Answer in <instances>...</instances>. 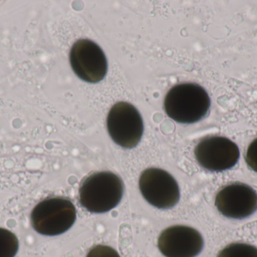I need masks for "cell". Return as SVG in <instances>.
Here are the masks:
<instances>
[{
    "mask_svg": "<svg viewBox=\"0 0 257 257\" xmlns=\"http://www.w3.org/2000/svg\"><path fill=\"white\" fill-rule=\"evenodd\" d=\"M211 100L206 91L196 83H181L172 87L166 95L164 110L175 122L193 124L207 116Z\"/></svg>",
    "mask_w": 257,
    "mask_h": 257,
    "instance_id": "obj_1",
    "label": "cell"
},
{
    "mask_svg": "<svg viewBox=\"0 0 257 257\" xmlns=\"http://www.w3.org/2000/svg\"><path fill=\"white\" fill-rule=\"evenodd\" d=\"M123 194V181L117 175L110 172H96L81 184L79 202L89 212L102 214L117 207Z\"/></svg>",
    "mask_w": 257,
    "mask_h": 257,
    "instance_id": "obj_2",
    "label": "cell"
},
{
    "mask_svg": "<svg viewBox=\"0 0 257 257\" xmlns=\"http://www.w3.org/2000/svg\"><path fill=\"white\" fill-rule=\"evenodd\" d=\"M76 220V210L65 198H51L38 204L31 214L33 227L47 236L61 235L69 230Z\"/></svg>",
    "mask_w": 257,
    "mask_h": 257,
    "instance_id": "obj_3",
    "label": "cell"
},
{
    "mask_svg": "<svg viewBox=\"0 0 257 257\" xmlns=\"http://www.w3.org/2000/svg\"><path fill=\"white\" fill-rule=\"evenodd\" d=\"M110 137L121 147L137 146L144 132V124L139 110L127 102L114 104L107 118Z\"/></svg>",
    "mask_w": 257,
    "mask_h": 257,
    "instance_id": "obj_4",
    "label": "cell"
},
{
    "mask_svg": "<svg viewBox=\"0 0 257 257\" xmlns=\"http://www.w3.org/2000/svg\"><path fill=\"white\" fill-rule=\"evenodd\" d=\"M139 188L145 200L160 209H169L177 205L180 190L175 178L163 169H146L139 178Z\"/></svg>",
    "mask_w": 257,
    "mask_h": 257,
    "instance_id": "obj_5",
    "label": "cell"
},
{
    "mask_svg": "<svg viewBox=\"0 0 257 257\" xmlns=\"http://www.w3.org/2000/svg\"><path fill=\"white\" fill-rule=\"evenodd\" d=\"M194 152L198 163L210 172L229 170L238 163L240 158L238 146L221 136L202 139L195 148Z\"/></svg>",
    "mask_w": 257,
    "mask_h": 257,
    "instance_id": "obj_6",
    "label": "cell"
},
{
    "mask_svg": "<svg viewBox=\"0 0 257 257\" xmlns=\"http://www.w3.org/2000/svg\"><path fill=\"white\" fill-rule=\"evenodd\" d=\"M70 63L75 73L89 83L102 81L108 71L105 53L89 39H79L74 44L70 51Z\"/></svg>",
    "mask_w": 257,
    "mask_h": 257,
    "instance_id": "obj_7",
    "label": "cell"
},
{
    "mask_svg": "<svg viewBox=\"0 0 257 257\" xmlns=\"http://www.w3.org/2000/svg\"><path fill=\"white\" fill-rule=\"evenodd\" d=\"M215 205L219 212L228 218H247L256 211L257 193L246 184H230L217 193Z\"/></svg>",
    "mask_w": 257,
    "mask_h": 257,
    "instance_id": "obj_8",
    "label": "cell"
},
{
    "mask_svg": "<svg viewBox=\"0 0 257 257\" xmlns=\"http://www.w3.org/2000/svg\"><path fill=\"white\" fill-rule=\"evenodd\" d=\"M204 241L196 229L174 226L165 229L158 239V247L166 257H196L201 253Z\"/></svg>",
    "mask_w": 257,
    "mask_h": 257,
    "instance_id": "obj_9",
    "label": "cell"
},
{
    "mask_svg": "<svg viewBox=\"0 0 257 257\" xmlns=\"http://www.w3.org/2000/svg\"><path fill=\"white\" fill-rule=\"evenodd\" d=\"M18 247L16 235L8 229L0 228V257H15Z\"/></svg>",
    "mask_w": 257,
    "mask_h": 257,
    "instance_id": "obj_10",
    "label": "cell"
},
{
    "mask_svg": "<svg viewBox=\"0 0 257 257\" xmlns=\"http://www.w3.org/2000/svg\"><path fill=\"white\" fill-rule=\"evenodd\" d=\"M217 257H257V248L244 243H233L226 246Z\"/></svg>",
    "mask_w": 257,
    "mask_h": 257,
    "instance_id": "obj_11",
    "label": "cell"
},
{
    "mask_svg": "<svg viewBox=\"0 0 257 257\" xmlns=\"http://www.w3.org/2000/svg\"><path fill=\"white\" fill-rule=\"evenodd\" d=\"M87 257H120L119 253L109 246L97 245L92 248Z\"/></svg>",
    "mask_w": 257,
    "mask_h": 257,
    "instance_id": "obj_12",
    "label": "cell"
},
{
    "mask_svg": "<svg viewBox=\"0 0 257 257\" xmlns=\"http://www.w3.org/2000/svg\"><path fill=\"white\" fill-rule=\"evenodd\" d=\"M245 161L248 167L257 173V138L248 146L246 152Z\"/></svg>",
    "mask_w": 257,
    "mask_h": 257,
    "instance_id": "obj_13",
    "label": "cell"
}]
</instances>
